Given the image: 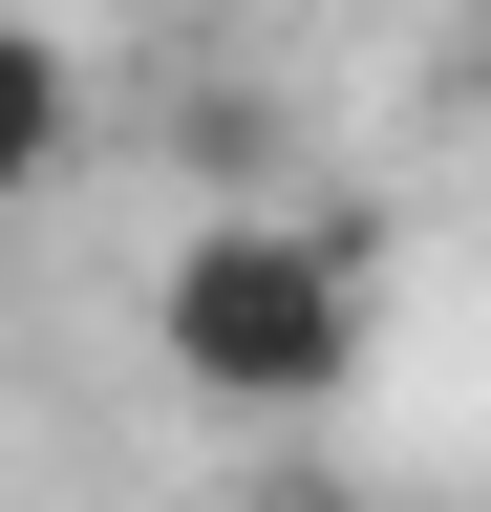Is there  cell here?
I'll return each instance as SVG.
<instances>
[{
  "instance_id": "obj_3",
  "label": "cell",
  "mask_w": 491,
  "mask_h": 512,
  "mask_svg": "<svg viewBox=\"0 0 491 512\" xmlns=\"http://www.w3.org/2000/svg\"><path fill=\"white\" fill-rule=\"evenodd\" d=\"M257 512H385V491H342V470H321V491H257Z\"/></svg>"
},
{
  "instance_id": "obj_1",
  "label": "cell",
  "mask_w": 491,
  "mask_h": 512,
  "mask_svg": "<svg viewBox=\"0 0 491 512\" xmlns=\"http://www.w3.org/2000/svg\"><path fill=\"white\" fill-rule=\"evenodd\" d=\"M150 363L193 406L278 427V406H342L363 384V214H214L150 256Z\"/></svg>"
},
{
  "instance_id": "obj_2",
  "label": "cell",
  "mask_w": 491,
  "mask_h": 512,
  "mask_svg": "<svg viewBox=\"0 0 491 512\" xmlns=\"http://www.w3.org/2000/svg\"><path fill=\"white\" fill-rule=\"evenodd\" d=\"M65 150H86V64L43 43V22H0V235L65 192Z\"/></svg>"
}]
</instances>
